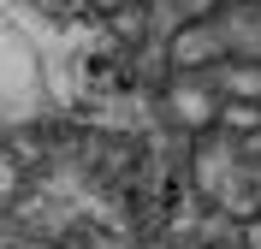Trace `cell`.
Returning a JSON list of instances; mask_svg holds the SVG:
<instances>
[{
  "instance_id": "1",
  "label": "cell",
  "mask_w": 261,
  "mask_h": 249,
  "mask_svg": "<svg viewBox=\"0 0 261 249\" xmlns=\"http://www.w3.org/2000/svg\"><path fill=\"white\" fill-rule=\"evenodd\" d=\"M83 6H101V12H154L166 0H83Z\"/></svg>"
}]
</instances>
